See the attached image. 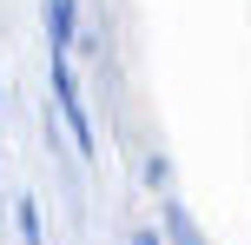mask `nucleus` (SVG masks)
Here are the masks:
<instances>
[{
  "label": "nucleus",
  "instance_id": "1",
  "mask_svg": "<svg viewBox=\"0 0 251 245\" xmlns=\"http://www.w3.org/2000/svg\"><path fill=\"white\" fill-rule=\"evenodd\" d=\"M53 40H60V47L73 40V0H53Z\"/></svg>",
  "mask_w": 251,
  "mask_h": 245
},
{
  "label": "nucleus",
  "instance_id": "2",
  "mask_svg": "<svg viewBox=\"0 0 251 245\" xmlns=\"http://www.w3.org/2000/svg\"><path fill=\"white\" fill-rule=\"evenodd\" d=\"M20 225H26V245H40V212L33 206H20Z\"/></svg>",
  "mask_w": 251,
  "mask_h": 245
}]
</instances>
